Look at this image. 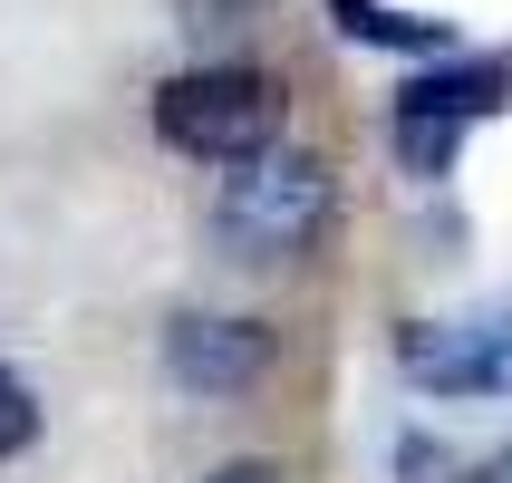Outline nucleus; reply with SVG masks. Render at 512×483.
<instances>
[{"instance_id":"nucleus-1","label":"nucleus","mask_w":512,"mask_h":483,"mask_svg":"<svg viewBox=\"0 0 512 483\" xmlns=\"http://www.w3.org/2000/svg\"><path fill=\"white\" fill-rule=\"evenodd\" d=\"M281 126H290V97L252 58H203V68L155 87V136L194 165H252L281 145Z\"/></svg>"},{"instance_id":"nucleus-2","label":"nucleus","mask_w":512,"mask_h":483,"mask_svg":"<svg viewBox=\"0 0 512 483\" xmlns=\"http://www.w3.org/2000/svg\"><path fill=\"white\" fill-rule=\"evenodd\" d=\"M329 213H339V184H329V165H319V155H300V145H271V155H252V165H232V174H223L213 232H223L232 252L300 261L319 232H329Z\"/></svg>"},{"instance_id":"nucleus-3","label":"nucleus","mask_w":512,"mask_h":483,"mask_svg":"<svg viewBox=\"0 0 512 483\" xmlns=\"http://www.w3.org/2000/svg\"><path fill=\"white\" fill-rule=\"evenodd\" d=\"M512 107V68L503 58H435V68H416V78L397 87V116H387V136H397V165L426 174V184H445L464 155V136L484 126V116Z\"/></svg>"},{"instance_id":"nucleus-4","label":"nucleus","mask_w":512,"mask_h":483,"mask_svg":"<svg viewBox=\"0 0 512 483\" xmlns=\"http://www.w3.org/2000/svg\"><path fill=\"white\" fill-rule=\"evenodd\" d=\"M281 358V339L242 310H174L165 319V377L174 387H194V397H242L261 387Z\"/></svg>"},{"instance_id":"nucleus-5","label":"nucleus","mask_w":512,"mask_h":483,"mask_svg":"<svg viewBox=\"0 0 512 483\" xmlns=\"http://www.w3.org/2000/svg\"><path fill=\"white\" fill-rule=\"evenodd\" d=\"M397 368L426 397H474V387H512V319H406Z\"/></svg>"},{"instance_id":"nucleus-6","label":"nucleus","mask_w":512,"mask_h":483,"mask_svg":"<svg viewBox=\"0 0 512 483\" xmlns=\"http://www.w3.org/2000/svg\"><path fill=\"white\" fill-rule=\"evenodd\" d=\"M319 10H329L358 49H387V58H445L455 49V29L426 20V10H387V0H319Z\"/></svg>"},{"instance_id":"nucleus-7","label":"nucleus","mask_w":512,"mask_h":483,"mask_svg":"<svg viewBox=\"0 0 512 483\" xmlns=\"http://www.w3.org/2000/svg\"><path fill=\"white\" fill-rule=\"evenodd\" d=\"M29 445H39V387L20 368H0V464L29 455Z\"/></svg>"},{"instance_id":"nucleus-8","label":"nucleus","mask_w":512,"mask_h":483,"mask_svg":"<svg viewBox=\"0 0 512 483\" xmlns=\"http://www.w3.org/2000/svg\"><path fill=\"white\" fill-rule=\"evenodd\" d=\"M203 483H281V464H261V455H242V464H213Z\"/></svg>"},{"instance_id":"nucleus-9","label":"nucleus","mask_w":512,"mask_h":483,"mask_svg":"<svg viewBox=\"0 0 512 483\" xmlns=\"http://www.w3.org/2000/svg\"><path fill=\"white\" fill-rule=\"evenodd\" d=\"M474 483H512V445H503V455H493V464H484Z\"/></svg>"}]
</instances>
